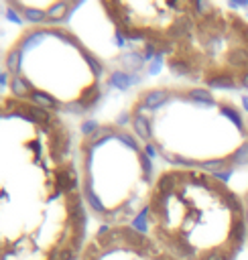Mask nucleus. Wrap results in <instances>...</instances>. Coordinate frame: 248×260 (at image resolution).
Segmentation results:
<instances>
[{
  "label": "nucleus",
  "instance_id": "nucleus-1",
  "mask_svg": "<svg viewBox=\"0 0 248 260\" xmlns=\"http://www.w3.org/2000/svg\"><path fill=\"white\" fill-rule=\"evenodd\" d=\"M88 222L70 120L0 92V260H77Z\"/></svg>",
  "mask_w": 248,
  "mask_h": 260
},
{
  "label": "nucleus",
  "instance_id": "nucleus-2",
  "mask_svg": "<svg viewBox=\"0 0 248 260\" xmlns=\"http://www.w3.org/2000/svg\"><path fill=\"white\" fill-rule=\"evenodd\" d=\"M116 37L163 61L177 79L248 92V16L210 0L98 2Z\"/></svg>",
  "mask_w": 248,
  "mask_h": 260
},
{
  "label": "nucleus",
  "instance_id": "nucleus-3",
  "mask_svg": "<svg viewBox=\"0 0 248 260\" xmlns=\"http://www.w3.org/2000/svg\"><path fill=\"white\" fill-rule=\"evenodd\" d=\"M124 124L165 167L228 175L248 163V114L224 92L157 81L132 96Z\"/></svg>",
  "mask_w": 248,
  "mask_h": 260
},
{
  "label": "nucleus",
  "instance_id": "nucleus-4",
  "mask_svg": "<svg viewBox=\"0 0 248 260\" xmlns=\"http://www.w3.org/2000/svg\"><path fill=\"white\" fill-rule=\"evenodd\" d=\"M175 260H242L248 223L242 191L202 169L161 167L139 223Z\"/></svg>",
  "mask_w": 248,
  "mask_h": 260
},
{
  "label": "nucleus",
  "instance_id": "nucleus-5",
  "mask_svg": "<svg viewBox=\"0 0 248 260\" xmlns=\"http://www.w3.org/2000/svg\"><path fill=\"white\" fill-rule=\"evenodd\" d=\"M4 92L68 120L92 114L106 96L102 57L63 23L27 25L2 55Z\"/></svg>",
  "mask_w": 248,
  "mask_h": 260
},
{
  "label": "nucleus",
  "instance_id": "nucleus-6",
  "mask_svg": "<svg viewBox=\"0 0 248 260\" xmlns=\"http://www.w3.org/2000/svg\"><path fill=\"white\" fill-rule=\"evenodd\" d=\"M81 195L100 228H139L157 177L153 154L124 122H94L75 136Z\"/></svg>",
  "mask_w": 248,
  "mask_h": 260
},
{
  "label": "nucleus",
  "instance_id": "nucleus-7",
  "mask_svg": "<svg viewBox=\"0 0 248 260\" xmlns=\"http://www.w3.org/2000/svg\"><path fill=\"white\" fill-rule=\"evenodd\" d=\"M77 260H175L163 252L142 230L98 228L90 234Z\"/></svg>",
  "mask_w": 248,
  "mask_h": 260
},
{
  "label": "nucleus",
  "instance_id": "nucleus-8",
  "mask_svg": "<svg viewBox=\"0 0 248 260\" xmlns=\"http://www.w3.org/2000/svg\"><path fill=\"white\" fill-rule=\"evenodd\" d=\"M10 10H14L19 16H23L29 25H45V23H61L63 19L79 8L77 2H19L10 0L6 2Z\"/></svg>",
  "mask_w": 248,
  "mask_h": 260
},
{
  "label": "nucleus",
  "instance_id": "nucleus-9",
  "mask_svg": "<svg viewBox=\"0 0 248 260\" xmlns=\"http://www.w3.org/2000/svg\"><path fill=\"white\" fill-rule=\"evenodd\" d=\"M242 197H244V207H246V223H248V187L242 191Z\"/></svg>",
  "mask_w": 248,
  "mask_h": 260
}]
</instances>
